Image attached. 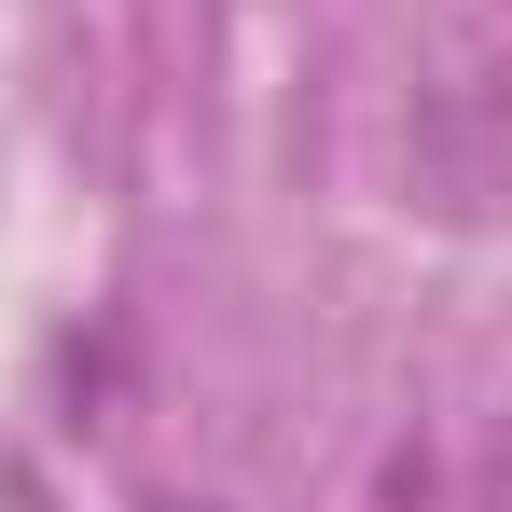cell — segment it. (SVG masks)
I'll use <instances>...</instances> for the list:
<instances>
[{
    "mask_svg": "<svg viewBox=\"0 0 512 512\" xmlns=\"http://www.w3.org/2000/svg\"><path fill=\"white\" fill-rule=\"evenodd\" d=\"M416 180L443 208H499L512 194V111L485 84H429L416 97Z\"/></svg>",
    "mask_w": 512,
    "mask_h": 512,
    "instance_id": "obj_1",
    "label": "cell"
}]
</instances>
